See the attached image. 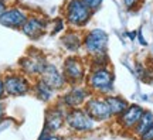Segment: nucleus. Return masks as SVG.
I'll use <instances>...</instances> for the list:
<instances>
[{
  "label": "nucleus",
  "mask_w": 153,
  "mask_h": 140,
  "mask_svg": "<svg viewBox=\"0 0 153 140\" xmlns=\"http://www.w3.org/2000/svg\"><path fill=\"white\" fill-rule=\"evenodd\" d=\"M143 1L145 0H123V6L126 7L128 11H136L137 9H140Z\"/></svg>",
  "instance_id": "6ab92c4d"
},
{
  "label": "nucleus",
  "mask_w": 153,
  "mask_h": 140,
  "mask_svg": "<svg viewBox=\"0 0 153 140\" xmlns=\"http://www.w3.org/2000/svg\"><path fill=\"white\" fill-rule=\"evenodd\" d=\"M38 78H41L44 81L47 82L54 91H62L67 85H68V82H67L65 76L62 74V71H60L55 65L53 64H48L45 67V70L43 71V74L38 76Z\"/></svg>",
  "instance_id": "4468645a"
},
{
  "label": "nucleus",
  "mask_w": 153,
  "mask_h": 140,
  "mask_svg": "<svg viewBox=\"0 0 153 140\" xmlns=\"http://www.w3.org/2000/svg\"><path fill=\"white\" fill-rule=\"evenodd\" d=\"M82 47L85 48L87 54H89V57L97 54H104L106 53V47H108V34L99 28L91 30L84 36Z\"/></svg>",
  "instance_id": "0eeeda50"
},
{
  "label": "nucleus",
  "mask_w": 153,
  "mask_h": 140,
  "mask_svg": "<svg viewBox=\"0 0 153 140\" xmlns=\"http://www.w3.org/2000/svg\"><path fill=\"white\" fill-rule=\"evenodd\" d=\"M95 119L85 110V108H74L68 109L65 115V124L68 129L78 133L91 132L95 127Z\"/></svg>",
  "instance_id": "7ed1b4c3"
},
{
  "label": "nucleus",
  "mask_w": 153,
  "mask_h": 140,
  "mask_svg": "<svg viewBox=\"0 0 153 140\" xmlns=\"http://www.w3.org/2000/svg\"><path fill=\"white\" fill-rule=\"evenodd\" d=\"M106 99V102L109 105V109H111V113H112V116H119L122 113L126 110V108L129 106V103L128 101H125L123 98L120 96H114V95H106L105 96Z\"/></svg>",
  "instance_id": "f3484780"
},
{
  "label": "nucleus",
  "mask_w": 153,
  "mask_h": 140,
  "mask_svg": "<svg viewBox=\"0 0 153 140\" xmlns=\"http://www.w3.org/2000/svg\"><path fill=\"white\" fill-rule=\"evenodd\" d=\"M84 108L91 115V118H94L97 122H106L112 118L109 105L106 102L105 96H101V95H91L85 102Z\"/></svg>",
  "instance_id": "1a4fd4ad"
},
{
  "label": "nucleus",
  "mask_w": 153,
  "mask_h": 140,
  "mask_svg": "<svg viewBox=\"0 0 153 140\" xmlns=\"http://www.w3.org/2000/svg\"><path fill=\"white\" fill-rule=\"evenodd\" d=\"M3 81L7 96H24L33 88V82L23 72H7L3 76Z\"/></svg>",
  "instance_id": "20e7f679"
},
{
  "label": "nucleus",
  "mask_w": 153,
  "mask_h": 140,
  "mask_svg": "<svg viewBox=\"0 0 153 140\" xmlns=\"http://www.w3.org/2000/svg\"><path fill=\"white\" fill-rule=\"evenodd\" d=\"M62 74L68 85H79L87 79V67L78 55H70L62 62Z\"/></svg>",
  "instance_id": "39448f33"
},
{
  "label": "nucleus",
  "mask_w": 153,
  "mask_h": 140,
  "mask_svg": "<svg viewBox=\"0 0 153 140\" xmlns=\"http://www.w3.org/2000/svg\"><path fill=\"white\" fill-rule=\"evenodd\" d=\"M85 81H87V86L95 95L106 96V95H111V92L114 91L115 76L114 72L108 67L91 68Z\"/></svg>",
  "instance_id": "f257e3e1"
},
{
  "label": "nucleus",
  "mask_w": 153,
  "mask_h": 140,
  "mask_svg": "<svg viewBox=\"0 0 153 140\" xmlns=\"http://www.w3.org/2000/svg\"><path fill=\"white\" fill-rule=\"evenodd\" d=\"M4 113H6V106H4V103L0 101V120L4 118Z\"/></svg>",
  "instance_id": "393cba45"
},
{
  "label": "nucleus",
  "mask_w": 153,
  "mask_h": 140,
  "mask_svg": "<svg viewBox=\"0 0 153 140\" xmlns=\"http://www.w3.org/2000/svg\"><path fill=\"white\" fill-rule=\"evenodd\" d=\"M137 36H139V40H140V43H142V45H148V44H146V41L143 40V37H142V34H140V31L137 33Z\"/></svg>",
  "instance_id": "a878e982"
},
{
  "label": "nucleus",
  "mask_w": 153,
  "mask_h": 140,
  "mask_svg": "<svg viewBox=\"0 0 153 140\" xmlns=\"http://www.w3.org/2000/svg\"><path fill=\"white\" fill-rule=\"evenodd\" d=\"M139 140H153V124L143 133L142 136H139Z\"/></svg>",
  "instance_id": "4be33fe9"
},
{
  "label": "nucleus",
  "mask_w": 153,
  "mask_h": 140,
  "mask_svg": "<svg viewBox=\"0 0 153 140\" xmlns=\"http://www.w3.org/2000/svg\"><path fill=\"white\" fill-rule=\"evenodd\" d=\"M38 140H61L60 136H57L55 133H51V132H48V130H43V133H41V136L38 137Z\"/></svg>",
  "instance_id": "aec40b11"
},
{
  "label": "nucleus",
  "mask_w": 153,
  "mask_h": 140,
  "mask_svg": "<svg viewBox=\"0 0 153 140\" xmlns=\"http://www.w3.org/2000/svg\"><path fill=\"white\" fill-rule=\"evenodd\" d=\"M7 9H9V6H7V3H6V0H0V16H1Z\"/></svg>",
  "instance_id": "b1692460"
},
{
  "label": "nucleus",
  "mask_w": 153,
  "mask_h": 140,
  "mask_svg": "<svg viewBox=\"0 0 153 140\" xmlns=\"http://www.w3.org/2000/svg\"><path fill=\"white\" fill-rule=\"evenodd\" d=\"M94 11L88 7L84 0H67L64 4V20L70 27L79 28L87 26Z\"/></svg>",
  "instance_id": "f03ea898"
},
{
  "label": "nucleus",
  "mask_w": 153,
  "mask_h": 140,
  "mask_svg": "<svg viewBox=\"0 0 153 140\" xmlns=\"http://www.w3.org/2000/svg\"><path fill=\"white\" fill-rule=\"evenodd\" d=\"M143 112H145V109L142 106H139V105H129L125 112L118 116V123H119V126L122 129L133 132L137 122L142 118Z\"/></svg>",
  "instance_id": "ddd939ff"
},
{
  "label": "nucleus",
  "mask_w": 153,
  "mask_h": 140,
  "mask_svg": "<svg viewBox=\"0 0 153 140\" xmlns=\"http://www.w3.org/2000/svg\"><path fill=\"white\" fill-rule=\"evenodd\" d=\"M48 21L44 17L38 16V14H30L26 23L23 24V27L20 28L24 36H27L31 40H37L43 36L45 30H47Z\"/></svg>",
  "instance_id": "f8f14e48"
},
{
  "label": "nucleus",
  "mask_w": 153,
  "mask_h": 140,
  "mask_svg": "<svg viewBox=\"0 0 153 140\" xmlns=\"http://www.w3.org/2000/svg\"><path fill=\"white\" fill-rule=\"evenodd\" d=\"M82 41H84V36H81L75 30H70V31L64 33V36L61 37L62 47L70 53H78L82 47Z\"/></svg>",
  "instance_id": "2eb2a0df"
},
{
  "label": "nucleus",
  "mask_w": 153,
  "mask_h": 140,
  "mask_svg": "<svg viewBox=\"0 0 153 140\" xmlns=\"http://www.w3.org/2000/svg\"><path fill=\"white\" fill-rule=\"evenodd\" d=\"M129 37H131V40H135V37H136V31H129V34H128Z\"/></svg>",
  "instance_id": "bb28decb"
},
{
  "label": "nucleus",
  "mask_w": 153,
  "mask_h": 140,
  "mask_svg": "<svg viewBox=\"0 0 153 140\" xmlns=\"http://www.w3.org/2000/svg\"><path fill=\"white\" fill-rule=\"evenodd\" d=\"M19 65H20V70L23 74H26L27 76L38 78L45 70V67L48 65V62L41 53H31V54L24 55L19 61Z\"/></svg>",
  "instance_id": "6e6552de"
},
{
  "label": "nucleus",
  "mask_w": 153,
  "mask_h": 140,
  "mask_svg": "<svg viewBox=\"0 0 153 140\" xmlns=\"http://www.w3.org/2000/svg\"><path fill=\"white\" fill-rule=\"evenodd\" d=\"M84 3L92 11H97L101 7V4H102V0H84Z\"/></svg>",
  "instance_id": "412c9836"
},
{
  "label": "nucleus",
  "mask_w": 153,
  "mask_h": 140,
  "mask_svg": "<svg viewBox=\"0 0 153 140\" xmlns=\"http://www.w3.org/2000/svg\"><path fill=\"white\" fill-rule=\"evenodd\" d=\"M153 124V112H149V110H145L142 115V118H140V120L137 122L136 127L133 129V133L139 137V136H142L146 130L150 127Z\"/></svg>",
  "instance_id": "a211bd4d"
},
{
  "label": "nucleus",
  "mask_w": 153,
  "mask_h": 140,
  "mask_svg": "<svg viewBox=\"0 0 153 140\" xmlns=\"http://www.w3.org/2000/svg\"><path fill=\"white\" fill-rule=\"evenodd\" d=\"M65 108L58 102V105H54L45 110V119H44V129L55 133L65 124Z\"/></svg>",
  "instance_id": "9d476101"
},
{
  "label": "nucleus",
  "mask_w": 153,
  "mask_h": 140,
  "mask_svg": "<svg viewBox=\"0 0 153 140\" xmlns=\"http://www.w3.org/2000/svg\"><path fill=\"white\" fill-rule=\"evenodd\" d=\"M91 95H92V92L88 86H82L81 84L79 85H71V88L61 96L60 103L65 109L82 108Z\"/></svg>",
  "instance_id": "423d86ee"
},
{
  "label": "nucleus",
  "mask_w": 153,
  "mask_h": 140,
  "mask_svg": "<svg viewBox=\"0 0 153 140\" xmlns=\"http://www.w3.org/2000/svg\"><path fill=\"white\" fill-rule=\"evenodd\" d=\"M31 91H33L34 96L37 98V99H40V101H43V102H50V101L53 99L54 92H55L54 89L44 81V79H41V78H36V81L33 82Z\"/></svg>",
  "instance_id": "dca6fc26"
},
{
  "label": "nucleus",
  "mask_w": 153,
  "mask_h": 140,
  "mask_svg": "<svg viewBox=\"0 0 153 140\" xmlns=\"http://www.w3.org/2000/svg\"><path fill=\"white\" fill-rule=\"evenodd\" d=\"M27 11L24 10L23 7L19 6H11L7 10L0 16V24L9 28H14V30H20L23 27V24L26 23V20L28 19Z\"/></svg>",
  "instance_id": "9b49d317"
},
{
  "label": "nucleus",
  "mask_w": 153,
  "mask_h": 140,
  "mask_svg": "<svg viewBox=\"0 0 153 140\" xmlns=\"http://www.w3.org/2000/svg\"><path fill=\"white\" fill-rule=\"evenodd\" d=\"M6 96V89H4V81L3 76H0V101H3Z\"/></svg>",
  "instance_id": "5701e85b"
}]
</instances>
